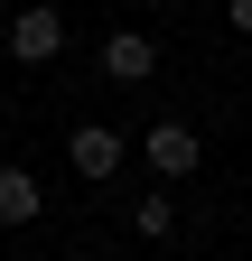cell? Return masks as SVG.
Masks as SVG:
<instances>
[{
    "label": "cell",
    "mask_w": 252,
    "mask_h": 261,
    "mask_svg": "<svg viewBox=\"0 0 252 261\" xmlns=\"http://www.w3.org/2000/svg\"><path fill=\"white\" fill-rule=\"evenodd\" d=\"M103 75H112V84H149V75H159V38L112 28V38H103Z\"/></svg>",
    "instance_id": "cell-1"
},
{
    "label": "cell",
    "mask_w": 252,
    "mask_h": 261,
    "mask_svg": "<svg viewBox=\"0 0 252 261\" xmlns=\"http://www.w3.org/2000/svg\"><path fill=\"white\" fill-rule=\"evenodd\" d=\"M56 47H66V19H56L47 0H38V10H19V19H10V56H19V65H47Z\"/></svg>",
    "instance_id": "cell-2"
},
{
    "label": "cell",
    "mask_w": 252,
    "mask_h": 261,
    "mask_svg": "<svg viewBox=\"0 0 252 261\" xmlns=\"http://www.w3.org/2000/svg\"><path fill=\"white\" fill-rule=\"evenodd\" d=\"M196 159H206V140L187 121H149V168H159V177H187Z\"/></svg>",
    "instance_id": "cell-3"
},
{
    "label": "cell",
    "mask_w": 252,
    "mask_h": 261,
    "mask_svg": "<svg viewBox=\"0 0 252 261\" xmlns=\"http://www.w3.org/2000/svg\"><path fill=\"white\" fill-rule=\"evenodd\" d=\"M66 159H75V177H112L121 168V130L112 121H84L75 140H66Z\"/></svg>",
    "instance_id": "cell-4"
},
{
    "label": "cell",
    "mask_w": 252,
    "mask_h": 261,
    "mask_svg": "<svg viewBox=\"0 0 252 261\" xmlns=\"http://www.w3.org/2000/svg\"><path fill=\"white\" fill-rule=\"evenodd\" d=\"M0 224H38V177L28 168H0Z\"/></svg>",
    "instance_id": "cell-5"
},
{
    "label": "cell",
    "mask_w": 252,
    "mask_h": 261,
    "mask_svg": "<svg viewBox=\"0 0 252 261\" xmlns=\"http://www.w3.org/2000/svg\"><path fill=\"white\" fill-rule=\"evenodd\" d=\"M131 224H140V233H149V243H159V233H168V224H178V205H168V196H140V215H131Z\"/></svg>",
    "instance_id": "cell-6"
},
{
    "label": "cell",
    "mask_w": 252,
    "mask_h": 261,
    "mask_svg": "<svg viewBox=\"0 0 252 261\" xmlns=\"http://www.w3.org/2000/svg\"><path fill=\"white\" fill-rule=\"evenodd\" d=\"M234 28H243V38H252V0H234Z\"/></svg>",
    "instance_id": "cell-7"
}]
</instances>
